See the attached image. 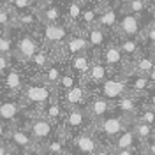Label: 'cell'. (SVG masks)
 Returning a JSON list of instances; mask_svg holds the SVG:
<instances>
[{
    "label": "cell",
    "mask_w": 155,
    "mask_h": 155,
    "mask_svg": "<svg viewBox=\"0 0 155 155\" xmlns=\"http://www.w3.org/2000/svg\"><path fill=\"white\" fill-rule=\"evenodd\" d=\"M146 23H143V18L125 12V11L120 9V19H118V25L113 35H125V37H139L141 30Z\"/></svg>",
    "instance_id": "obj_16"
},
{
    "label": "cell",
    "mask_w": 155,
    "mask_h": 155,
    "mask_svg": "<svg viewBox=\"0 0 155 155\" xmlns=\"http://www.w3.org/2000/svg\"><path fill=\"white\" fill-rule=\"evenodd\" d=\"M69 141H71V145L74 146L79 153H83V155H94L95 150L99 148V145L102 143L101 137L97 136L94 125L85 129V130H81V132H78V134H74Z\"/></svg>",
    "instance_id": "obj_12"
},
{
    "label": "cell",
    "mask_w": 155,
    "mask_h": 155,
    "mask_svg": "<svg viewBox=\"0 0 155 155\" xmlns=\"http://www.w3.org/2000/svg\"><path fill=\"white\" fill-rule=\"evenodd\" d=\"M7 143L14 148V152H16L18 155L27 153V152L32 150L34 146H37L35 141H34V137L30 136V132L27 130V127L23 125V124H18V125L12 129V132H11Z\"/></svg>",
    "instance_id": "obj_18"
},
{
    "label": "cell",
    "mask_w": 155,
    "mask_h": 155,
    "mask_svg": "<svg viewBox=\"0 0 155 155\" xmlns=\"http://www.w3.org/2000/svg\"><path fill=\"white\" fill-rule=\"evenodd\" d=\"M83 32H85V37H87V41H88L90 49H94L97 53H101L102 48H104L107 42L111 41V37H113V34H109V32H106L104 28H101L99 25H94V27L83 30Z\"/></svg>",
    "instance_id": "obj_25"
},
{
    "label": "cell",
    "mask_w": 155,
    "mask_h": 155,
    "mask_svg": "<svg viewBox=\"0 0 155 155\" xmlns=\"http://www.w3.org/2000/svg\"><path fill=\"white\" fill-rule=\"evenodd\" d=\"M139 39L143 42L145 49H152L155 46V21H146V25L143 27L141 34H139Z\"/></svg>",
    "instance_id": "obj_38"
},
{
    "label": "cell",
    "mask_w": 155,
    "mask_h": 155,
    "mask_svg": "<svg viewBox=\"0 0 155 155\" xmlns=\"http://www.w3.org/2000/svg\"><path fill=\"white\" fill-rule=\"evenodd\" d=\"M94 94H99V95L106 97L107 101L115 102L122 95L127 94V76L125 74H116V72H113Z\"/></svg>",
    "instance_id": "obj_10"
},
{
    "label": "cell",
    "mask_w": 155,
    "mask_h": 155,
    "mask_svg": "<svg viewBox=\"0 0 155 155\" xmlns=\"http://www.w3.org/2000/svg\"><path fill=\"white\" fill-rule=\"evenodd\" d=\"M130 129L134 130V134L139 143H145V141L152 139L155 136V125L143 124V122H137V120H130Z\"/></svg>",
    "instance_id": "obj_34"
},
{
    "label": "cell",
    "mask_w": 155,
    "mask_h": 155,
    "mask_svg": "<svg viewBox=\"0 0 155 155\" xmlns=\"http://www.w3.org/2000/svg\"><path fill=\"white\" fill-rule=\"evenodd\" d=\"M65 113H67V109L62 106V102H60L58 99H55L53 102L46 104V106H44V107H42V109L37 113V115L44 116V118L51 120L55 125L62 127V124H64V118H65Z\"/></svg>",
    "instance_id": "obj_29"
},
{
    "label": "cell",
    "mask_w": 155,
    "mask_h": 155,
    "mask_svg": "<svg viewBox=\"0 0 155 155\" xmlns=\"http://www.w3.org/2000/svg\"><path fill=\"white\" fill-rule=\"evenodd\" d=\"M134 120H137V122H143V124L155 125V109L145 106V104H141L139 111H137V115L134 116Z\"/></svg>",
    "instance_id": "obj_41"
},
{
    "label": "cell",
    "mask_w": 155,
    "mask_h": 155,
    "mask_svg": "<svg viewBox=\"0 0 155 155\" xmlns=\"http://www.w3.org/2000/svg\"><path fill=\"white\" fill-rule=\"evenodd\" d=\"M85 111H87L88 118L92 120V124L95 125L101 120H104L107 115L113 113V102L99 94H92L85 104Z\"/></svg>",
    "instance_id": "obj_13"
},
{
    "label": "cell",
    "mask_w": 155,
    "mask_h": 155,
    "mask_svg": "<svg viewBox=\"0 0 155 155\" xmlns=\"http://www.w3.org/2000/svg\"><path fill=\"white\" fill-rule=\"evenodd\" d=\"M0 95H2V94H0Z\"/></svg>",
    "instance_id": "obj_57"
},
{
    "label": "cell",
    "mask_w": 155,
    "mask_h": 155,
    "mask_svg": "<svg viewBox=\"0 0 155 155\" xmlns=\"http://www.w3.org/2000/svg\"><path fill=\"white\" fill-rule=\"evenodd\" d=\"M111 74H113V72L106 67V64L101 60V55H99V57L92 62V65H90V69H88V72L83 76L81 81H83V85L94 94V92H95L97 88L101 87V85H102Z\"/></svg>",
    "instance_id": "obj_14"
},
{
    "label": "cell",
    "mask_w": 155,
    "mask_h": 155,
    "mask_svg": "<svg viewBox=\"0 0 155 155\" xmlns=\"http://www.w3.org/2000/svg\"><path fill=\"white\" fill-rule=\"evenodd\" d=\"M23 155H46V153H44V152H42V148L37 145V146H34L32 150H28L27 153H23Z\"/></svg>",
    "instance_id": "obj_50"
},
{
    "label": "cell",
    "mask_w": 155,
    "mask_h": 155,
    "mask_svg": "<svg viewBox=\"0 0 155 155\" xmlns=\"http://www.w3.org/2000/svg\"><path fill=\"white\" fill-rule=\"evenodd\" d=\"M130 125V120H127L125 116H120L116 113L107 115L104 120H101L99 124L94 125L97 136L101 137L102 143H111L118 134H122L127 127Z\"/></svg>",
    "instance_id": "obj_5"
},
{
    "label": "cell",
    "mask_w": 155,
    "mask_h": 155,
    "mask_svg": "<svg viewBox=\"0 0 155 155\" xmlns=\"http://www.w3.org/2000/svg\"><path fill=\"white\" fill-rule=\"evenodd\" d=\"M90 95H92V92L83 83H79L78 87L71 88L67 92L57 94V99L62 102V106L65 107V109H72V107H85Z\"/></svg>",
    "instance_id": "obj_17"
},
{
    "label": "cell",
    "mask_w": 155,
    "mask_h": 155,
    "mask_svg": "<svg viewBox=\"0 0 155 155\" xmlns=\"http://www.w3.org/2000/svg\"><path fill=\"white\" fill-rule=\"evenodd\" d=\"M152 81L148 76H127V94L143 97L152 90Z\"/></svg>",
    "instance_id": "obj_30"
},
{
    "label": "cell",
    "mask_w": 155,
    "mask_h": 155,
    "mask_svg": "<svg viewBox=\"0 0 155 155\" xmlns=\"http://www.w3.org/2000/svg\"><path fill=\"white\" fill-rule=\"evenodd\" d=\"M65 71H67V62L62 60V58H57V60H53L46 69H42L35 78H37L39 81L49 85V87L57 88L58 83H60V79H62V76L65 74Z\"/></svg>",
    "instance_id": "obj_19"
},
{
    "label": "cell",
    "mask_w": 155,
    "mask_h": 155,
    "mask_svg": "<svg viewBox=\"0 0 155 155\" xmlns=\"http://www.w3.org/2000/svg\"><path fill=\"white\" fill-rule=\"evenodd\" d=\"M57 58H58L57 49L49 48V46H42V48L39 49L37 53L23 65V67L27 69V72L30 74V78H35L42 69H46L49 64H51L53 60H57Z\"/></svg>",
    "instance_id": "obj_15"
},
{
    "label": "cell",
    "mask_w": 155,
    "mask_h": 155,
    "mask_svg": "<svg viewBox=\"0 0 155 155\" xmlns=\"http://www.w3.org/2000/svg\"><path fill=\"white\" fill-rule=\"evenodd\" d=\"M39 19L41 23H62L64 19V9H62V0L57 4H39L37 9Z\"/></svg>",
    "instance_id": "obj_24"
},
{
    "label": "cell",
    "mask_w": 155,
    "mask_h": 155,
    "mask_svg": "<svg viewBox=\"0 0 155 155\" xmlns=\"http://www.w3.org/2000/svg\"><path fill=\"white\" fill-rule=\"evenodd\" d=\"M141 97H136L132 94H125L122 95L118 101L113 102V113L120 116H125L127 120H134V116L137 115L139 107H141Z\"/></svg>",
    "instance_id": "obj_20"
},
{
    "label": "cell",
    "mask_w": 155,
    "mask_h": 155,
    "mask_svg": "<svg viewBox=\"0 0 155 155\" xmlns=\"http://www.w3.org/2000/svg\"><path fill=\"white\" fill-rule=\"evenodd\" d=\"M25 127H27V130L30 132V136L34 137L35 145H39V146L44 145L49 137H53L58 132V129H60L51 120H48V118H44V116H41V115L27 116Z\"/></svg>",
    "instance_id": "obj_6"
},
{
    "label": "cell",
    "mask_w": 155,
    "mask_h": 155,
    "mask_svg": "<svg viewBox=\"0 0 155 155\" xmlns=\"http://www.w3.org/2000/svg\"><path fill=\"white\" fill-rule=\"evenodd\" d=\"M101 60L106 64V67L109 69L111 72L125 74L127 62H125V57H124V53H122L120 46H118V42H116L115 35H113L111 41L102 48V51H101Z\"/></svg>",
    "instance_id": "obj_8"
},
{
    "label": "cell",
    "mask_w": 155,
    "mask_h": 155,
    "mask_svg": "<svg viewBox=\"0 0 155 155\" xmlns=\"http://www.w3.org/2000/svg\"><path fill=\"white\" fill-rule=\"evenodd\" d=\"M115 39H116V42H118V46H120V49H122V53H124V57H125L127 65H130L136 58L145 51V46H143V42H141L139 37L115 35Z\"/></svg>",
    "instance_id": "obj_22"
},
{
    "label": "cell",
    "mask_w": 155,
    "mask_h": 155,
    "mask_svg": "<svg viewBox=\"0 0 155 155\" xmlns=\"http://www.w3.org/2000/svg\"><path fill=\"white\" fill-rule=\"evenodd\" d=\"M141 102L145 104V106H148V107H152V109H155V87L146 94V95H143L141 97Z\"/></svg>",
    "instance_id": "obj_45"
},
{
    "label": "cell",
    "mask_w": 155,
    "mask_h": 155,
    "mask_svg": "<svg viewBox=\"0 0 155 155\" xmlns=\"http://www.w3.org/2000/svg\"><path fill=\"white\" fill-rule=\"evenodd\" d=\"M35 32H37L42 46H49V48L58 49L65 42V39L69 37L72 28L65 21H62V23H41Z\"/></svg>",
    "instance_id": "obj_3"
},
{
    "label": "cell",
    "mask_w": 155,
    "mask_h": 155,
    "mask_svg": "<svg viewBox=\"0 0 155 155\" xmlns=\"http://www.w3.org/2000/svg\"><path fill=\"white\" fill-rule=\"evenodd\" d=\"M25 116V107L21 104L19 97L12 95H2L0 97V120L9 122L18 125L21 124V118Z\"/></svg>",
    "instance_id": "obj_11"
},
{
    "label": "cell",
    "mask_w": 155,
    "mask_h": 155,
    "mask_svg": "<svg viewBox=\"0 0 155 155\" xmlns=\"http://www.w3.org/2000/svg\"><path fill=\"white\" fill-rule=\"evenodd\" d=\"M18 97L25 107V116H34L57 99V88L39 81L37 78H30Z\"/></svg>",
    "instance_id": "obj_1"
},
{
    "label": "cell",
    "mask_w": 155,
    "mask_h": 155,
    "mask_svg": "<svg viewBox=\"0 0 155 155\" xmlns=\"http://www.w3.org/2000/svg\"><path fill=\"white\" fill-rule=\"evenodd\" d=\"M9 5L16 14H23V12L35 11L39 5V2L37 0H9Z\"/></svg>",
    "instance_id": "obj_40"
},
{
    "label": "cell",
    "mask_w": 155,
    "mask_h": 155,
    "mask_svg": "<svg viewBox=\"0 0 155 155\" xmlns=\"http://www.w3.org/2000/svg\"><path fill=\"white\" fill-rule=\"evenodd\" d=\"M12 32H14V28H12ZM41 48H42V42H41V39H39L37 32L21 30V34L14 39L12 58H14L18 64L25 65V64H27V62H28L30 58L34 57Z\"/></svg>",
    "instance_id": "obj_2"
},
{
    "label": "cell",
    "mask_w": 155,
    "mask_h": 155,
    "mask_svg": "<svg viewBox=\"0 0 155 155\" xmlns=\"http://www.w3.org/2000/svg\"><path fill=\"white\" fill-rule=\"evenodd\" d=\"M94 155H113V148L109 146V143H101Z\"/></svg>",
    "instance_id": "obj_47"
},
{
    "label": "cell",
    "mask_w": 155,
    "mask_h": 155,
    "mask_svg": "<svg viewBox=\"0 0 155 155\" xmlns=\"http://www.w3.org/2000/svg\"><path fill=\"white\" fill-rule=\"evenodd\" d=\"M150 14H152V21H155V4H152V9H150Z\"/></svg>",
    "instance_id": "obj_54"
},
{
    "label": "cell",
    "mask_w": 155,
    "mask_h": 155,
    "mask_svg": "<svg viewBox=\"0 0 155 155\" xmlns=\"http://www.w3.org/2000/svg\"><path fill=\"white\" fill-rule=\"evenodd\" d=\"M41 25L37 12L30 11V12H23V14H16V27L19 30H28V32H35L37 27Z\"/></svg>",
    "instance_id": "obj_33"
},
{
    "label": "cell",
    "mask_w": 155,
    "mask_h": 155,
    "mask_svg": "<svg viewBox=\"0 0 155 155\" xmlns=\"http://www.w3.org/2000/svg\"><path fill=\"white\" fill-rule=\"evenodd\" d=\"M120 9L125 11V12H130V14H136L139 18H143L145 14H150L152 2L150 0H120Z\"/></svg>",
    "instance_id": "obj_32"
},
{
    "label": "cell",
    "mask_w": 155,
    "mask_h": 155,
    "mask_svg": "<svg viewBox=\"0 0 155 155\" xmlns=\"http://www.w3.org/2000/svg\"><path fill=\"white\" fill-rule=\"evenodd\" d=\"M14 65V58L11 55H0V78Z\"/></svg>",
    "instance_id": "obj_42"
},
{
    "label": "cell",
    "mask_w": 155,
    "mask_h": 155,
    "mask_svg": "<svg viewBox=\"0 0 155 155\" xmlns=\"http://www.w3.org/2000/svg\"><path fill=\"white\" fill-rule=\"evenodd\" d=\"M118 19H120V4L118 5H111V7H104V9H99L97 25L101 28H104L106 32H109V34H115Z\"/></svg>",
    "instance_id": "obj_27"
},
{
    "label": "cell",
    "mask_w": 155,
    "mask_h": 155,
    "mask_svg": "<svg viewBox=\"0 0 155 155\" xmlns=\"http://www.w3.org/2000/svg\"><path fill=\"white\" fill-rule=\"evenodd\" d=\"M92 4H95L99 9H104V7L118 5V4H120V0H92Z\"/></svg>",
    "instance_id": "obj_46"
},
{
    "label": "cell",
    "mask_w": 155,
    "mask_h": 155,
    "mask_svg": "<svg viewBox=\"0 0 155 155\" xmlns=\"http://www.w3.org/2000/svg\"><path fill=\"white\" fill-rule=\"evenodd\" d=\"M92 120L88 118L85 107H72V109H67L65 113V118H64V124H62V130L69 136V139L72 137L74 134L85 130L88 127H92Z\"/></svg>",
    "instance_id": "obj_9"
},
{
    "label": "cell",
    "mask_w": 155,
    "mask_h": 155,
    "mask_svg": "<svg viewBox=\"0 0 155 155\" xmlns=\"http://www.w3.org/2000/svg\"><path fill=\"white\" fill-rule=\"evenodd\" d=\"M97 16H99V7L95 4H88L83 7V14H81V30H87L90 27L97 25Z\"/></svg>",
    "instance_id": "obj_36"
},
{
    "label": "cell",
    "mask_w": 155,
    "mask_h": 155,
    "mask_svg": "<svg viewBox=\"0 0 155 155\" xmlns=\"http://www.w3.org/2000/svg\"><path fill=\"white\" fill-rule=\"evenodd\" d=\"M139 145H141V143L137 141V137H136L134 130L130 129V125L109 143V146H111L113 150H132V148H139Z\"/></svg>",
    "instance_id": "obj_31"
},
{
    "label": "cell",
    "mask_w": 155,
    "mask_h": 155,
    "mask_svg": "<svg viewBox=\"0 0 155 155\" xmlns=\"http://www.w3.org/2000/svg\"><path fill=\"white\" fill-rule=\"evenodd\" d=\"M4 4H9V0H0V5H4Z\"/></svg>",
    "instance_id": "obj_55"
},
{
    "label": "cell",
    "mask_w": 155,
    "mask_h": 155,
    "mask_svg": "<svg viewBox=\"0 0 155 155\" xmlns=\"http://www.w3.org/2000/svg\"><path fill=\"white\" fill-rule=\"evenodd\" d=\"M76 4H79L81 7H85V5H88V4H92V0H74Z\"/></svg>",
    "instance_id": "obj_52"
},
{
    "label": "cell",
    "mask_w": 155,
    "mask_h": 155,
    "mask_svg": "<svg viewBox=\"0 0 155 155\" xmlns=\"http://www.w3.org/2000/svg\"><path fill=\"white\" fill-rule=\"evenodd\" d=\"M16 27V12L9 4L0 5V30H11Z\"/></svg>",
    "instance_id": "obj_35"
},
{
    "label": "cell",
    "mask_w": 155,
    "mask_h": 155,
    "mask_svg": "<svg viewBox=\"0 0 155 155\" xmlns=\"http://www.w3.org/2000/svg\"><path fill=\"white\" fill-rule=\"evenodd\" d=\"M88 49H90V46H88V41L85 37V32L83 30H72L69 34V37L65 39V42L57 51H58V58L69 62L72 57L81 55V53H85Z\"/></svg>",
    "instance_id": "obj_7"
},
{
    "label": "cell",
    "mask_w": 155,
    "mask_h": 155,
    "mask_svg": "<svg viewBox=\"0 0 155 155\" xmlns=\"http://www.w3.org/2000/svg\"><path fill=\"white\" fill-rule=\"evenodd\" d=\"M27 69L23 71V65H12V67L0 78V94L2 95H12L18 97L21 94V90L25 88L27 81L30 79V76H27Z\"/></svg>",
    "instance_id": "obj_4"
},
{
    "label": "cell",
    "mask_w": 155,
    "mask_h": 155,
    "mask_svg": "<svg viewBox=\"0 0 155 155\" xmlns=\"http://www.w3.org/2000/svg\"><path fill=\"white\" fill-rule=\"evenodd\" d=\"M14 51V32L11 30H0V55H11Z\"/></svg>",
    "instance_id": "obj_37"
},
{
    "label": "cell",
    "mask_w": 155,
    "mask_h": 155,
    "mask_svg": "<svg viewBox=\"0 0 155 155\" xmlns=\"http://www.w3.org/2000/svg\"><path fill=\"white\" fill-rule=\"evenodd\" d=\"M113 155H139V148H132V150H113Z\"/></svg>",
    "instance_id": "obj_49"
},
{
    "label": "cell",
    "mask_w": 155,
    "mask_h": 155,
    "mask_svg": "<svg viewBox=\"0 0 155 155\" xmlns=\"http://www.w3.org/2000/svg\"><path fill=\"white\" fill-rule=\"evenodd\" d=\"M14 124H9V122H2L0 120V141H9V136L14 129Z\"/></svg>",
    "instance_id": "obj_44"
},
{
    "label": "cell",
    "mask_w": 155,
    "mask_h": 155,
    "mask_svg": "<svg viewBox=\"0 0 155 155\" xmlns=\"http://www.w3.org/2000/svg\"><path fill=\"white\" fill-rule=\"evenodd\" d=\"M62 9H64V19L72 30H81V14L83 7L76 4L74 0H62Z\"/></svg>",
    "instance_id": "obj_28"
},
{
    "label": "cell",
    "mask_w": 155,
    "mask_h": 155,
    "mask_svg": "<svg viewBox=\"0 0 155 155\" xmlns=\"http://www.w3.org/2000/svg\"><path fill=\"white\" fill-rule=\"evenodd\" d=\"M39 4H57V2H60V0H37Z\"/></svg>",
    "instance_id": "obj_53"
},
{
    "label": "cell",
    "mask_w": 155,
    "mask_h": 155,
    "mask_svg": "<svg viewBox=\"0 0 155 155\" xmlns=\"http://www.w3.org/2000/svg\"><path fill=\"white\" fill-rule=\"evenodd\" d=\"M155 69V57L150 49H145L130 65H127L125 76H148Z\"/></svg>",
    "instance_id": "obj_21"
},
{
    "label": "cell",
    "mask_w": 155,
    "mask_h": 155,
    "mask_svg": "<svg viewBox=\"0 0 155 155\" xmlns=\"http://www.w3.org/2000/svg\"><path fill=\"white\" fill-rule=\"evenodd\" d=\"M65 155H83V153H79V152H78V150H76V148H74L72 145H69V148H67V152H65Z\"/></svg>",
    "instance_id": "obj_51"
},
{
    "label": "cell",
    "mask_w": 155,
    "mask_h": 155,
    "mask_svg": "<svg viewBox=\"0 0 155 155\" xmlns=\"http://www.w3.org/2000/svg\"><path fill=\"white\" fill-rule=\"evenodd\" d=\"M69 145H71L69 136L62 129H58L57 134L53 137H49L44 145H41V148H42V152L46 155H65Z\"/></svg>",
    "instance_id": "obj_26"
},
{
    "label": "cell",
    "mask_w": 155,
    "mask_h": 155,
    "mask_svg": "<svg viewBox=\"0 0 155 155\" xmlns=\"http://www.w3.org/2000/svg\"><path fill=\"white\" fill-rule=\"evenodd\" d=\"M79 83H83L81 81V78H78L74 72H71V71H65V74L62 76V79H60V83H58L57 87V94H60V92H67V90H71V88L78 87Z\"/></svg>",
    "instance_id": "obj_39"
},
{
    "label": "cell",
    "mask_w": 155,
    "mask_h": 155,
    "mask_svg": "<svg viewBox=\"0 0 155 155\" xmlns=\"http://www.w3.org/2000/svg\"><path fill=\"white\" fill-rule=\"evenodd\" d=\"M0 155H18L7 141H0Z\"/></svg>",
    "instance_id": "obj_48"
},
{
    "label": "cell",
    "mask_w": 155,
    "mask_h": 155,
    "mask_svg": "<svg viewBox=\"0 0 155 155\" xmlns=\"http://www.w3.org/2000/svg\"><path fill=\"white\" fill-rule=\"evenodd\" d=\"M99 55H101V53H97V51H94V49H88V51H85V53L76 55V57L71 58V60L67 62V69L71 71V72H74L78 78L83 79V76L88 72V69H90V65H92V62H94Z\"/></svg>",
    "instance_id": "obj_23"
},
{
    "label": "cell",
    "mask_w": 155,
    "mask_h": 155,
    "mask_svg": "<svg viewBox=\"0 0 155 155\" xmlns=\"http://www.w3.org/2000/svg\"><path fill=\"white\" fill-rule=\"evenodd\" d=\"M150 51H152V55H153V57H155V46H153V48H152V49H150Z\"/></svg>",
    "instance_id": "obj_56"
},
{
    "label": "cell",
    "mask_w": 155,
    "mask_h": 155,
    "mask_svg": "<svg viewBox=\"0 0 155 155\" xmlns=\"http://www.w3.org/2000/svg\"><path fill=\"white\" fill-rule=\"evenodd\" d=\"M139 155H155V136L139 145Z\"/></svg>",
    "instance_id": "obj_43"
}]
</instances>
